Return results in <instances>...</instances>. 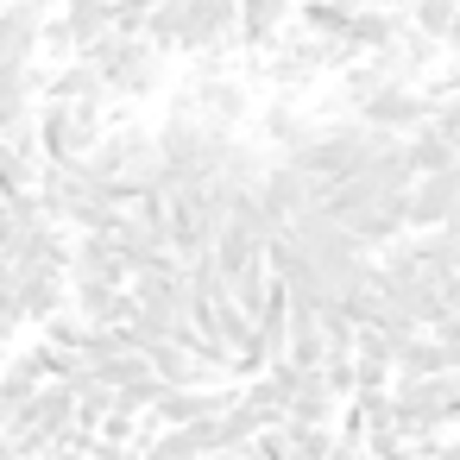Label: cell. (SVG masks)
Returning <instances> with one entry per match:
<instances>
[{
    "mask_svg": "<svg viewBox=\"0 0 460 460\" xmlns=\"http://www.w3.org/2000/svg\"><path fill=\"white\" fill-rule=\"evenodd\" d=\"M177 102H190V108H196L208 127H221V133H240V127L252 120V95H246L240 76L221 70V58H190V76H183Z\"/></svg>",
    "mask_w": 460,
    "mask_h": 460,
    "instance_id": "cell-2",
    "label": "cell"
},
{
    "mask_svg": "<svg viewBox=\"0 0 460 460\" xmlns=\"http://www.w3.org/2000/svg\"><path fill=\"white\" fill-rule=\"evenodd\" d=\"M460 196V171H429L410 183L403 196V215H410V234H429V227H447V208Z\"/></svg>",
    "mask_w": 460,
    "mask_h": 460,
    "instance_id": "cell-9",
    "label": "cell"
},
{
    "mask_svg": "<svg viewBox=\"0 0 460 460\" xmlns=\"http://www.w3.org/2000/svg\"><path fill=\"white\" fill-rule=\"evenodd\" d=\"M429 89H416V83H385L366 108H359V120L366 127H378V133H397V139H410V133H422L429 127Z\"/></svg>",
    "mask_w": 460,
    "mask_h": 460,
    "instance_id": "cell-5",
    "label": "cell"
},
{
    "mask_svg": "<svg viewBox=\"0 0 460 460\" xmlns=\"http://www.w3.org/2000/svg\"><path fill=\"white\" fill-rule=\"evenodd\" d=\"M410 252H416V265L429 271V278H460V234L454 227H429V234H410Z\"/></svg>",
    "mask_w": 460,
    "mask_h": 460,
    "instance_id": "cell-11",
    "label": "cell"
},
{
    "mask_svg": "<svg viewBox=\"0 0 460 460\" xmlns=\"http://www.w3.org/2000/svg\"><path fill=\"white\" fill-rule=\"evenodd\" d=\"M334 70V58H328V45L315 39V32H284L271 51H265V83L278 89V95H303L315 76H328Z\"/></svg>",
    "mask_w": 460,
    "mask_h": 460,
    "instance_id": "cell-4",
    "label": "cell"
},
{
    "mask_svg": "<svg viewBox=\"0 0 460 460\" xmlns=\"http://www.w3.org/2000/svg\"><path fill=\"white\" fill-rule=\"evenodd\" d=\"M102 139H108V108L39 102V152H45V164H83Z\"/></svg>",
    "mask_w": 460,
    "mask_h": 460,
    "instance_id": "cell-3",
    "label": "cell"
},
{
    "mask_svg": "<svg viewBox=\"0 0 460 460\" xmlns=\"http://www.w3.org/2000/svg\"><path fill=\"white\" fill-rule=\"evenodd\" d=\"M202 460H246V454H202Z\"/></svg>",
    "mask_w": 460,
    "mask_h": 460,
    "instance_id": "cell-18",
    "label": "cell"
},
{
    "mask_svg": "<svg viewBox=\"0 0 460 460\" xmlns=\"http://www.w3.org/2000/svg\"><path fill=\"white\" fill-rule=\"evenodd\" d=\"M454 158H460V146H454L447 133H435V127L410 133V164H416V177H429V171H454Z\"/></svg>",
    "mask_w": 460,
    "mask_h": 460,
    "instance_id": "cell-12",
    "label": "cell"
},
{
    "mask_svg": "<svg viewBox=\"0 0 460 460\" xmlns=\"http://www.w3.org/2000/svg\"><path fill=\"white\" fill-rule=\"evenodd\" d=\"M441 51H447V58H460V13H454V26H447V39H441Z\"/></svg>",
    "mask_w": 460,
    "mask_h": 460,
    "instance_id": "cell-15",
    "label": "cell"
},
{
    "mask_svg": "<svg viewBox=\"0 0 460 460\" xmlns=\"http://www.w3.org/2000/svg\"><path fill=\"white\" fill-rule=\"evenodd\" d=\"M315 127H322V120H315V114H303L290 95H278V102L259 114V139H265V146H278V152H296Z\"/></svg>",
    "mask_w": 460,
    "mask_h": 460,
    "instance_id": "cell-10",
    "label": "cell"
},
{
    "mask_svg": "<svg viewBox=\"0 0 460 460\" xmlns=\"http://www.w3.org/2000/svg\"><path fill=\"white\" fill-rule=\"evenodd\" d=\"M164 45H152L146 32H114L89 51V64L102 70V83L114 89V102H146L164 89Z\"/></svg>",
    "mask_w": 460,
    "mask_h": 460,
    "instance_id": "cell-1",
    "label": "cell"
},
{
    "mask_svg": "<svg viewBox=\"0 0 460 460\" xmlns=\"http://www.w3.org/2000/svg\"><path fill=\"white\" fill-rule=\"evenodd\" d=\"M372 64L391 76V83H429L435 76V64H441V39H429V32H416V26H403L385 51H372Z\"/></svg>",
    "mask_w": 460,
    "mask_h": 460,
    "instance_id": "cell-6",
    "label": "cell"
},
{
    "mask_svg": "<svg viewBox=\"0 0 460 460\" xmlns=\"http://www.w3.org/2000/svg\"><path fill=\"white\" fill-rule=\"evenodd\" d=\"M435 460H460V435H454V441H441V447H435Z\"/></svg>",
    "mask_w": 460,
    "mask_h": 460,
    "instance_id": "cell-16",
    "label": "cell"
},
{
    "mask_svg": "<svg viewBox=\"0 0 460 460\" xmlns=\"http://www.w3.org/2000/svg\"><path fill=\"white\" fill-rule=\"evenodd\" d=\"M20 309L32 328L58 322L70 309V271L64 265H20Z\"/></svg>",
    "mask_w": 460,
    "mask_h": 460,
    "instance_id": "cell-7",
    "label": "cell"
},
{
    "mask_svg": "<svg viewBox=\"0 0 460 460\" xmlns=\"http://www.w3.org/2000/svg\"><path fill=\"white\" fill-rule=\"evenodd\" d=\"M447 227H454V234H460V196H454V208H447Z\"/></svg>",
    "mask_w": 460,
    "mask_h": 460,
    "instance_id": "cell-17",
    "label": "cell"
},
{
    "mask_svg": "<svg viewBox=\"0 0 460 460\" xmlns=\"http://www.w3.org/2000/svg\"><path fill=\"white\" fill-rule=\"evenodd\" d=\"M146 460H202V447H196V429H177V422H158L152 435H146V447H139Z\"/></svg>",
    "mask_w": 460,
    "mask_h": 460,
    "instance_id": "cell-13",
    "label": "cell"
},
{
    "mask_svg": "<svg viewBox=\"0 0 460 460\" xmlns=\"http://www.w3.org/2000/svg\"><path fill=\"white\" fill-rule=\"evenodd\" d=\"M454 13H460V0H410V26L416 32H429V39H447V26H454Z\"/></svg>",
    "mask_w": 460,
    "mask_h": 460,
    "instance_id": "cell-14",
    "label": "cell"
},
{
    "mask_svg": "<svg viewBox=\"0 0 460 460\" xmlns=\"http://www.w3.org/2000/svg\"><path fill=\"white\" fill-rule=\"evenodd\" d=\"M290 26H296V0H240L234 51H271Z\"/></svg>",
    "mask_w": 460,
    "mask_h": 460,
    "instance_id": "cell-8",
    "label": "cell"
}]
</instances>
